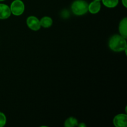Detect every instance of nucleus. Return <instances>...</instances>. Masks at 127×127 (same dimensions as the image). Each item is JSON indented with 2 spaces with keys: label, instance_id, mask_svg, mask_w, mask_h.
<instances>
[{
  "label": "nucleus",
  "instance_id": "obj_11",
  "mask_svg": "<svg viewBox=\"0 0 127 127\" xmlns=\"http://www.w3.org/2000/svg\"><path fill=\"white\" fill-rule=\"evenodd\" d=\"M102 3L106 7L114 8L119 4V0H102Z\"/></svg>",
  "mask_w": 127,
  "mask_h": 127
},
{
  "label": "nucleus",
  "instance_id": "obj_16",
  "mask_svg": "<svg viewBox=\"0 0 127 127\" xmlns=\"http://www.w3.org/2000/svg\"><path fill=\"white\" fill-rule=\"evenodd\" d=\"M94 1H100V0H94Z\"/></svg>",
  "mask_w": 127,
  "mask_h": 127
},
{
  "label": "nucleus",
  "instance_id": "obj_5",
  "mask_svg": "<svg viewBox=\"0 0 127 127\" xmlns=\"http://www.w3.org/2000/svg\"><path fill=\"white\" fill-rule=\"evenodd\" d=\"M114 124L116 127H126L127 116L126 114H119L114 119Z\"/></svg>",
  "mask_w": 127,
  "mask_h": 127
},
{
  "label": "nucleus",
  "instance_id": "obj_9",
  "mask_svg": "<svg viewBox=\"0 0 127 127\" xmlns=\"http://www.w3.org/2000/svg\"><path fill=\"white\" fill-rule=\"evenodd\" d=\"M40 26L44 28H48L53 24V21H52L51 17H48V16H45L41 19L40 21Z\"/></svg>",
  "mask_w": 127,
  "mask_h": 127
},
{
  "label": "nucleus",
  "instance_id": "obj_7",
  "mask_svg": "<svg viewBox=\"0 0 127 127\" xmlns=\"http://www.w3.org/2000/svg\"><path fill=\"white\" fill-rule=\"evenodd\" d=\"M101 7L100 1H94L88 4V11L91 14H95L99 12Z\"/></svg>",
  "mask_w": 127,
  "mask_h": 127
},
{
  "label": "nucleus",
  "instance_id": "obj_8",
  "mask_svg": "<svg viewBox=\"0 0 127 127\" xmlns=\"http://www.w3.org/2000/svg\"><path fill=\"white\" fill-rule=\"evenodd\" d=\"M119 32L120 35L125 38H127V18L125 17L123 19L119 24Z\"/></svg>",
  "mask_w": 127,
  "mask_h": 127
},
{
  "label": "nucleus",
  "instance_id": "obj_10",
  "mask_svg": "<svg viewBox=\"0 0 127 127\" xmlns=\"http://www.w3.org/2000/svg\"><path fill=\"white\" fill-rule=\"evenodd\" d=\"M78 122L76 119L74 117H69L66 119L64 122V126L66 127H74L78 126Z\"/></svg>",
  "mask_w": 127,
  "mask_h": 127
},
{
  "label": "nucleus",
  "instance_id": "obj_3",
  "mask_svg": "<svg viewBox=\"0 0 127 127\" xmlns=\"http://www.w3.org/2000/svg\"><path fill=\"white\" fill-rule=\"evenodd\" d=\"M11 13L15 16H20L22 14L25 9V6L24 2L21 0H14L11 3L10 7Z\"/></svg>",
  "mask_w": 127,
  "mask_h": 127
},
{
  "label": "nucleus",
  "instance_id": "obj_12",
  "mask_svg": "<svg viewBox=\"0 0 127 127\" xmlns=\"http://www.w3.org/2000/svg\"><path fill=\"white\" fill-rule=\"evenodd\" d=\"M6 123V118L4 114L0 112V127H2L5 125Z\"/></svg>",
  "mask_w": 127,
  "mask_h": 127
},
{
  "label": "nucleus",
  "instance_id": "obj_4",
  "mask_svg": "<svg viewBox=\"0 0 127 127\" xmlns=\"http://www.w3.org/2000/svg\"><path fill=\"white\" fill-rule=\"evenodd\" d=\"M27 26L31 30L34 31H37L40 29V21L35 16H30L27 19L26 21Z\"/></svg>",
  "mask_w": 127,
  "mask_h": 127
},
{
  "label": "nucleus",
  "instance_id": "obj_2",
  "mask_svg": "<svg viewBox=\"0 0 127 127\" xmlns=\"http://www.w3.org/2000/svg\"><path fill=\"white\" fill-rule=\"evenodd\" d=\"M71 9L77 16L84 15L88 11V4L84 0H76L72 4Z\"/></svg>",
  "mask_w": 127,
  "mask_h": 127
},
{
  "label": "nucleus",
  "instance_id": "obj_15",
  "mask_svg": "<svg viewBox=\"0 0 127 127\" xmlns=\"http://www.w3.org/2000/svg\"><path fill=\"white\" fill-rule=\"evenodd\" d=\"M4 1V0H0V1Z\"/></svg>",
  "mask_w": 127,
  "mask_h": 127
},
{
  "label": "nucleus",
  "instance_id": "obj_14",
  "mask_svg": "<svg viewBox=\"0 0 127 127\" xmlns=\"http://www.w3.org/2000/svg\"><path fill=\"white\" fill-rule=\"evenodd\" d=\"M78 125L79 127H86V125H85V124H79V125Z\"/></svg>",
  "mask_w": 127,
  "mask_h": 127
},
{
  "label": "nucleus",
  "instance_id": "obj_1",
  "mask_svg": "<svg viewBox=\"0 0 127 127\" xmlns=\"http://www.w3.org/2000/svg\"><path fill=\"white\" fill-rule=\"evenodd\" d=\"M109 45L110 49L114 52L125 50L127 48L126 38L119 35H114L109 40Z\"/></svg>",
  "mask_w": 127,
  "mask_h": 127
},
{
  "label": "nucleus",
  "instance_id": "obj_13",
  "mask_svg": "<svg viewBox=\"0 0 127 127\" xmlns=\"http://www.w3.org/2000/svg\"><path fill=\"white\" fill-rule=\"evenodd\" d=\"M122 4L125 7H127V0H122Z\"/></svg>",
  "mask_w": 127,
  "mask_h": 127
},
{
  "label": "nucleus",
  "instance_id": "obj_6",
  "mask_svg": "<svg viewBox=\"0 0 127 127\" xmlns=\"http://www.w3.org/2000/svg\"><path fill=\"white\" fill-rule=\"evenodd\" d=\"M11 9L7 5L0 4V19H6L11 16Z\"/></svg>",
  "mask_w": 127,
  "mask_h": 127
}]
</instances>
